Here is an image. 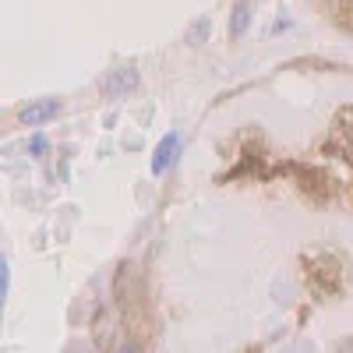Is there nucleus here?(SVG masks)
Here are the masks:
<instances>
[{
    "label": "nucleus",
    "instance_id": "obj_1",
    "mask_svg": "<svg viewBox=\"0 0 353 353\" xmlns=\"http://www.w3.org/2000/svg\"><path fill=\"white\" fill-rule=\"evenodd\" d=\"M307 286H314L318 293H336L343 286V261L336 254L307 258Z\"/></svg>",
    "mask_w": 353,
    "mask_h": 353
},
{
    "label": "nucleus",
    "instance_id": "obj_2",
    "mask_svg": "<svg viewBox=\"0 0 353 353\" xmlns=\"http://www.w3.org/2000/svg\"><path fill=\"white\" fill-rule=\"evenodd\" d=\"M57 113H61V103H57V99H36V103H28V106L18 110V121L25 128H39V124L53 121Z\"/></svg>",
    "mask_w": 353,
    "mask_h": 353
},
{
    "label": "nucleus",
    "instance_id": "obj_3",
    "mask_svg": "<svg viewBox=\"0 0 353 353\" xmlns=\"http://www.w3.org/2000/svg\"><path fill=\"white\" fill-rule=\"evenodd\" d=\"M138 88V71L134 68H121V71H110L106 78H103V92L106 96H128V92H134Z\"/></svg>",
    "mask_w": 353,
    "mask_h": 353
},
{
    "label": "nucleus",
    "instance_id": "obj_4",
    "mask_svg": "<svg viewBox=\"0 0 353 353\" xmlns=\"http://www.w3.org/2000/svg\"><path fill=\"white\" fill-rule=\"evenodd\" d=\"M176 149H181V134H166L163 141H159V149H156V159H152V170L156 173H163L170 163H173V156H176Z\"/></svg>",
    "mask_w": 353,
    "mask_h": 353
},
{
    "label": "nucleus",
    "instance_id": "obj_5",
    "mask_svg": "<svg viewBox=\"0 0 353 353\" xmlns=\"http://www.w3.org/2000/svg\"><path fill=\"white\" fill-rule=\"evenodd\" d=\"M336 138H343L346 159L353 163V110H346L343 117H336Z\"/></svg>",
    "mask_w": 353,
    "mask_h": 353
},
{
    "label": "nucleus",
    "instance_id": "obj_6",
    "mask_svg": "<svg viewBox=\"0 0 353 353\" xmlns=\"http://www.w3.org/2000/svg\"><path fill=\"white\" fill-rule=\"evenodd\" d=\"M248 21H251V8L248 4H237L233 8V36H244V28H248Z\"/></svg>",
    "mask_w": 353,
    "mask_h": 353
},
{
    "label": "nucleus",
    "instance_id": "obj_7",
    "mask_svg": "<svg viewBox=\"0 0 353 353\" xmlns=\"http://www.w3.org/2000/svg\"><path fill=\"white\" fill-rule=\"evenodd\" d=\"M43 149H46V141H43V138H32V152H36V156H39V152H43Z\"/></svg>",
    "mask_w": 353,
    "mask_h": 353
},
{
    "label": "nucleus",
    "instance_id": "obj_8",
    "mask_svg": "<svg viewBox=\"0 0 353 353\" xmlns=\"http://www.w3.org/2000/svg\"><path fill=\"white\" fill-rule=\"evenodd\" d=\"M350 11H353V0H350Z\"/></svg>",
    "mask_w": 353,
    "mask_h": 353
}]
</instances>
